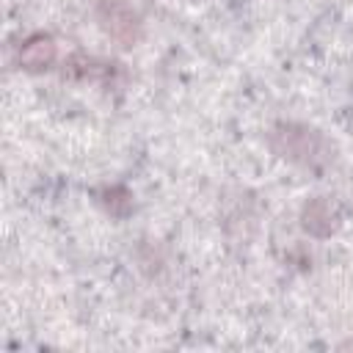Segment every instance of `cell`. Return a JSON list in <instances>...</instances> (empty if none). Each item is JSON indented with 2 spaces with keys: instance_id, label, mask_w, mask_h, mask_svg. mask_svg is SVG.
<instances>
[{
  "instance_id": "cell-1",
  "label": "cell",
  "mask_w": 353,
  "mask_h": 353,
  "mask_svg": "<svg viewBox=\"0 0 353 353\" xmlns=\"http://www.w3.org/2000/svg\"><path fill=\"white\" fill-rule=\"evenodd\" d=\"M273 149L301 165H320L328 160V146L317 130H309L303 124H279L270 135Z\"/></svg>"
},
{
  "instance_id": "cell-2",
  "label": "cell",
  "mask_w": 353,
  "mask_h": 353,
  "mask_svg": "<svg viewBox=\"0 0 353 353\" xmlns=\"http://www.w3.org/2000/svg\"><path fill=\"white\" fill-rule=\"evenodd\" d=\"M94 14L99 28L119 47H132L141 39V17L127 0H97Z\"/></svg>"
},
{
  "instance_id": "cell-3",
  "label": "cell",
  "mask_w": 353,
  "mask_h": 353,
  "mask_svg": "<svg viewBox=\"0 0 353 353\" xmlns=\"http://www.w3.org/2000/svg\"><path fill=\"white\" fill-rule=\"evenodd\" d=\"M301 226L312 237H328L336 229V210H334V204L328 199H323V196L306 201L303 210H301Z\"/></svg>"
},
{
  "instance_id": "cell-4",
  "label": "cell",
  "mask_w": 353,
  "mask_h": 353,
  "mask_svg": "<svg viewBox=\"0 0 353 353\" xmlns=\"http://www.w3.org/2000/svg\"><path fill=\"white\" fill-rule=\"evenodd\" d=\"M55 61V44L50 36H30L19 50V63L30 72L47 69Z\"/></svg>"
}]
</instances>
